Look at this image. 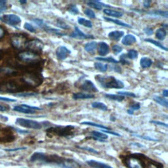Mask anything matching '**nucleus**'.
I'll return each instance as SVG.
<instances>
[{
    "mask_svg": "<svg viewBox=\"0 0 168 168\" xmlns=\"http://www.w3.org/2000/svg\"><path fill=\"white\" fill-rule=\"evenodd\" d=\"M32 162H41L44 164H53L63 168H80V165L70 159L60 157L57 155H46L42 152L33 153L30 158Z\"/></svg>",
    "mask_w": 168,
    "mask_h": 168,
    "instance_id": "1",
    "label": "nucleus"
},
{
    "mask_svg": "<svg viewBox=\"0 0 168 168\" xmlns=\"http://www.w3.org/2000/svg\"><path fill=\"white\" fill-rule=\"evenodd\" d=\"M123 162L128 168H164L161 163L139 153L126 156L123 159Z\"/></svg>",
    "mask_w": 168,
    "mask_h": 168,
    "instance_id": "2",
    "label": "nucleus"
},
{
    "mask_svg": "<svg viewBox=\"0 0 168 168\" xmlns=\"http://www.w3.org/2000/svg\"><path fill=\"white\" fill-rule=\"evenodd\" d=\"M95 79L101 87L105 89H122L124 88V84L121 80H119L114 76L97 75Z\"/></svg>",
    "mask_w": 168,
    "mask_h": 168,
    "instance_id": "3",
    "label": "nucleus"
},
{
    "mask_svg": "<svg viewBox=\"0 0 168 168\" xmlns=\"http://www.w3.org/2000/svg\"><path fill=\"white\" fill-rule=\"evenodd\" d=\"M74 129V127L72 126H58L56 127H51L47 130V132L53 133L54 135H59L61 137H67L70 136L72 134V132Z\"/></svg>",
    "mask_w": 168,
    "mask_h": 168,
    "instance_id": "4",
    "label": "nucleus"
},
{
    "mask_svg": "<svg viewBox=\"0 0 168 168\" xmlns=\"http://www.w3.org/2000/svg\"><path fill=\"white\" fill-rule=\"evenodd\" d=\"M16 124L21 127L33 129H40L42 128V124L40 122L31 119H28L25 118H17L16 119Z\"/></svg>",
    "mask_w": 168,
    "mask_h": 168,
    "instance_id": "5",
    "label": "nucleus"
},
{
    "mask_svg": "<svg viewBox=\"0 0 168 168\" xmlns=\"http://www.w3.org/2000/svg\"><path fill=\"white\" fill-rule=\"evenodd\" d=\"M18 58L26 63H32L39 60V57L32 52H22L18 55Z\"/></svg>",
    "mask_w": 168,
    "mask_h": 168,
    "instance_id": "6",
    "label": "nucleus"
},
{
    "mask_svg": "<svg viewBox=\"0 0 168 168\" xmlns=\"http://www.w3.org/2000/svg\"><path fill=\"white\" fill-rule=\"evenodd\" d=\"M36 110H41L40 108L36 107L29 106L28 104H20L15 106L13 108L14 111H16L20 113L27 114H33L36 113Z\"/></svg>",
    "mask_w": 168,
    "mask_h": 168,
    "instance_id": "7",
    "label": "nucleus"
},
{
    "mask_svg": "<svg viewBox=\"0 0 168 168\" xmlns=\"http://www.w3.org/2000/svg\"><path fill=\"white\" fill-rule=\"evenodd\" d=\"M26 37L22 35L17 34L11 37V44L16 49H22L26 46Z\"/></svg>",
    "mask_w": 168,
    "mask_h": 168,
    "instance_id": "8",
    "label": "nucleus"
},
{
    "mask_svg": "<svg viewBox=\"0 0 168 168\" xmlns=\"http://www.w3.org/2000/svg\"><path fill=\"white\" fill-rule=\"evenodd\" d=\"M2 20L4 22L13 26H17L21 22V18L17 15H14V14L4 15L2 18Z\"/></svg>",
    "mask_w": 168,
    "mask_h": 168,
    "instance_id": "9",
    "label": "nucleus"
},
{
    "mask_svg": "<svg viewBox=\"0 0 168 168\" xmlns=\"http://www.w3.org/2000/svg\"><path fill=\"white\" fill-rule=\"evenodd\" d=\"M25 47L31 51H39L42 50L43 47H44V44H43V43L40 40H33L27 42Z\"/></svg>",
    "mask_w": 168,
    "mask_h": 168,
    "instance_id": "10",
    "label": "nucleus"
},
{
    "mask_svg": "<svg viewBox=\"0 0 168 168\" xmlns=\"http://www.w3.org/2000/svg\"><path fill=\"white\" fill-rule=\"evenodd\" d=\"M75 30L70 35V37L75 38V39H79V40H87V39H93L94 37L93 36L91 35H88L85 34L83 32H81V30L79 28L75 26Z\"/></svg>",
    "mask_w": 168,
    "mask_h": 168,
    "instance_id": "11",
    "label": "nucleus"
},
{
    "mask_svg": "<svg viewBox=\"0 0 168 168\" xmlns=\"http://www.w3.org/2000/svg\"><path fill=\"white\" fill-rule=\"evenodd\" d=\"M80 88L86 92H98L99 90L92 81L86 80L80 86Z\"/></svg>",
    "mask_w": 168,
    "mask_h": 168,
    "instance_id": "12",
    "label": "nucleus"
},
{
    "mask_svg": "<svg viewBox=\"0 0 168 168\" xmlns=\"http://www.w3.org/2000/svg\"><path fill=\"white\" fill-rule=\"evenodd\" d=\"M71 51L65 46H60L56 51L57 59L59 60H64L70 54Z\"/></svg>",
    "mask_w": 168,
    "mask_h": 168,
    "instance_id": "13",
    "label": "nucleus"
},
{
    "mask_svg": "<svg viewBox=\"0 0 168 168\" xmlns=\"http://www.w3.org/2000/svg\"><path fill=\"white\" fill-rule=\"evenodd\" d=\"M136 41L137 40L135 36H133L132 34H127L123 37V39L122 40V44L123 45L129 46L133 45V44H135Z\"/></svg>",
    "mask_w": 168,
    "mask_h": 168,
    "instance_id": "14",
    "label": "nucleus"
},
{
    "mask_svg": "<svg viewBox=\"0 0 168 168\" xmlns=\"http://www.w3.org/2000/svg\"><path fill=\"white\" fill-rule=\"evenodd\" d=\"M87 164L92 168H113L103 162H99L95 160H88L86 162Z\"/></svg>",
    "mask_w": 168,
    "mask_h": 168,
    "instance_id": "15",
    "label": "nucleus"
},
{
    "mask_svg": "<svg viewBox=\"0 0 168 168\" xmlns=\"http://www.w3.org/2000/svg\"><path fill=\"white\" fill-rule=\"evenodd\" d=\"M110 48L107 44L105 42L101 41L99 43V54L100 56H106L108 54Z\"/></svg>",
    "mask_w": 168,
    "mask_h": 168,
    "instance_id": "16",
    "label": "nucleus"
},
{
    "mask_svg": "<svg viewBox=\"0 0 168 168\" xmlns=\"http://www.w3.org/2000/svg\"><path fill=\"white\" fill-rule=\"evenodd\" d=\"M91 134H92V135L94 139H95V140H97V141H99L104 142L105 139H108V135L102 132L93 131L91 133Z\"/></svg>",
    "mask_w": 168,
    "mask_h": 168,
    "instance_id": "17",
    "label": "nucleus"
},
{
    "mask_svg": "<svg viewBox=\"0 0 168 168\" xmlns=\"http://www.w3.org/2000/svg\"><path fill=\"white\" fill-rule=\"evenodd\" d=\"M103 12H104V14H106L107 15H108V16H110V17H116V18L122 17L123 16V13L122 12L112 10V9H104Z\"/></svg>",
    "mask_w": 168,
    "mask_h": 168,
    "instance_id": "18",
    "label": "nucleus"
},
{
    "mask_svg": "<svg viewBox=\"0 0 168 168\" xmlns=\"http://www.w3.org/2000/svg\"><path fill=\"white\" fill-rule=\"evenodd\" d=\"M73 99L75 100L78 99H88L95 98V95L92 94H88L84 93H77L73 95Z\"/></svg>",
    "mask_w": 168,
    "mask_h": 168,
    "instance_id": "19",
    "label": "nucleus"
},
{
    "mask_svg": "<svg viewBox=\"0 0 168 168\" xmlns=\"http://www.w3.org/2000/svg\"><path fill=\"white\" fill-rule=\"evenodd\" d=\"M123 35H124V32H123V31L116 30V31L110 32L108 33V37H109L111 40L118 41V40H119V39H120V38H121Z\"/></svg>",
    "mask_w": 168,
    "mask_h": 168,
    "instance_id": "20",
    "label": "nucleus"
},
{
    "mask_svg": "<svg viewBox=\"0 0 168 168\" xmlns=\"http://www.w3.org/2000/svg\"><path fill=\"white\" fill-rule=\"evenodd\" d=\"M87 5L91 7L97 9V10H101L103 6H107L106 5L104 6V4L99 1H89L87 2Z\"/></svg>",
    "mask_w": 168,
    "mask_h": 168,
    "instance_id": "21",
    "label": "nucleus"
},
{
    "mask_svg": "<svg viewBox=\"0 0 168 168\" xmlns=\"http://www.w3.org/2000/svg\"><path fill=\"white\" fill-rule=\"evenodd\" d=\"M97 43L96 41H91L87 43L84 46L85 50L88 53H94L97 47Z\"/></svg>",
    "mask_w": 168,
    "mask_h": 168,
    "instance_id": "22",
    "label": "nucleus"
},
{
    "mask_svg": "<svg viewBox=\"0 0 168 168\" xmlns=\"http://www.w3.org/2000/svg\"><path fill=\"white\" fill-rule=\"evenodd\" d=\"M103 18L104 19L105 21H107L108 22H113L114 24H116V25H119L121 26H123V27H127V28H131V26L128 25V24L127 23H125V22H123L120 21L119 20H117V19H114V18H108V17H103Z\"/></svg>",
    "mask_w": 168,
    "mask_h": 168,
    "instance_id": "23",
    "label": "nucleus"
},
{
    "mask_svg": "<svg viewBox=\"0 0 168 168\" xmlns=\"http://www.w3.org/2000/svg\"><path fill=\"white\" fill-rule=\"evenodd\" d=\"M140 64L143 68H149L152 64V61L148 57H143L140 60Z\"/></svg>",
    "mask_w": 168,
    "mask_h": 168,
    "instance_id": "24",
    "label": "nucleus"
},
{
    "mask_svg": "<svg viewBox=\"0 0 168 168\" xmlns=\"http://www.w3.org/2000/svg\"><path fill=\"white\" fill-rule=\"evenodd\" d=\"M167 35V32L164 28H160L156 32V37L159 40H164Z\"/></svg>",
    "mask_w": 168,
    "mask_h": 168,
    "instance_id": "25",
    "label": "nucleus"
},
{
    "mask_svg": "<svg viewBox=\"0 0 168 168\" xmlns=\"http://www.w3.org/2000/svg\"><path fill=\"white\" fill-rule=\"evenodd\" d=\"M104 97L112 100H116V101L121 102L124 99V97L119 95H114V94H104Z\"/></svg>",
    "mask_w": 168,
    "mask_h": 168,
    "instance_id": "26",
    "label": "nucleus"
},
{
    "mask_svg": "<svg viewBox=\"0 0 168 168\" xmlns=\"http://www.w3.org/2000/svg\"><path fill=\"white\" fill-rule=\"evenodd\" d=\"M153 99L156 103L160 104L161 106L165 107L166 108L168 107V103L167 99L162 98L161 97H158V96H154Z\"/></svg>",
    "mask_w": 168,
    "mask_h": 168,
    "instance_id": "27",
    "label": "nucleus"
},
{
    "mask_svg": "<svg viewBox=\"0 0 168 168\" xmlns=\"http://www.w3.org/2000/svg\"><path fill=\"white\" fill-rule=\"evenodd\" d=\"M78 22L80 24V25L84 26L87 28H92L93 27V24L92 21H90L89 20H87V19L84 18H79L78 19Z\"/></svg>",
    "mask_w": 168,
    "mask_h": 168,
    "instance_id": "28",
    "label": "nucleus"
},
{
    "mask_svg": "<svg viewBox=\"0 0 168 168\" xmlns=\"http://www.w3.org/2000/svg\"><path fill=\"white\" fill-rule=\"evenodd\" d=\"M95 68L97 70L102 72H105L108 70V64H103L100 62H95L94 64Z\"/></svg>",
    "mask_w": 168,
    "mask_h": 168,
    "instance_id": "29",
    "label": "nucleus"
},
{
    "mask_svg": "<svg viewBox=\"0 0 168 168\" xmlns=\"http://www.w3.org/2000/svg\"><path fill=\"white\" fill-rule=\"evenodd\" d=\"M92 107L94 108H97L99 110H103V111H107L108 107L105 104L100 102H94L92 103Z\"/></svg>",
    "mask_w": 168,
    "mask_h": 168,
    "instance_id": "30",
    "label": "nucleus"
},
{
    "mask_svg": "<svg viewBox=\"0 0 168 168\" xmlns=\"http://www.w3.org/2000/svg\"><path fill=\"white\" fill-rule=\"evenodd\" d=\"M96 60L100 61H104L107 62H110V63H115L117 64L118 63V61L116 59H114L113 57H96Z\"/></svg>",
    "mask_w": 168,
    "mask_h": 168,
    "instance_id": "31",
    "label": "nucleus"
},
{
    "mask_svg": "<svg viewBox=\"0 0 168 168\" xmlns=\"http://www.w3.org/2000/svg\"><path fill=\"white\" fill-rule=\"evenodd\" d=\"M145 41H147V42H149V43H150V44H154L155 46H156L158 47H160V49H162L163 50L167 51V47H166L164 45H163L160 42H158V41H157L156 40H154L152 39H145Z\"/></svg>",
    "mask_w": 168,
    "mask_h": 168,
    "instance_id": "32",
    "label": "nucleus"
},
{
    "mask_svg": "<svg viewBox=\"0 0 168 168\" xmlns=\"http://www.w3.org/2000/svg\"><path fill=\"white\" fill-rule=\"evenodd\" d=\"M151 15H156V16H160L162 17L167 18L168 17V13L167 11H161V10H158V11H154L150 13H149Z\"/></svg>",
    "mask_w": 168,
    "mask_h": 168,
    "instance_id": "33",
    "label": "nucleus"
},
{
    "mask_svg": "<svg viewBox=\"0 0 168 168\" xmlns=\"http://www.w3.org/2000/svg\"><path fill=\"white\" fill-rule=\"evenodd\" d=\"M81 124L83 125H88V126H93V127H99V128H102V129H107V130H108L109 128L104 126H103V125H100V124H97V123H93V122H82L81 123Z\"/></svg>",
    "mask_w": 168,
    "mask_h": 168,
    "instance_id": "34",
    "label": "nucleus"
},
{
    "mask_svg": "<svg viewBox=\"0 0 168 168\" xmlns=\"http://www.w3.org/2000/svg\"><path fill=\"white\" fill-rule=\"evenodd\" d=\"M138 57V52L136 50L130 49L129 50L127 54V57L130 59H135Z\"/></svg>",
    "mask_w": 168,
    "mask_h": 168,
    "instance_id": "35",
    "label": "nucleus"
},
{
    "mask_svg": "<svg viewBox=\"0 0 168 168\" xmlns=\"http://www.w3.org/2000/svg\"><path fill=\"white\" fill-rule=\"evenodd\" d=\"M32 21L34 22L36 25H37L38 26L43 28V29H44V28L47 26L46 24L44 22V21L41 20V19H39V18H34L33 19Z\"/></svg>",
    "mask_w": 168,
    "mask_h": 168,
    "instance_id": "36",
    "label": "nucleus"
},
{
    "mask_svg": "<svg viewBox=\"0 0 168 168\" xmlns=\"http://www.w3.org/2000/svg\"><path fill=\"white\" fill-rule=\"evenodd\" d=\"M68 11L72 15H78L79 13V10L76 5H70L68 9Z\"/></svg>",
    "mask_w": 168,
    "mask_h": 168,
    "instance_id": "37",
    "label": "nucleus"
},
{
    "mask_svg": "<svg viewBox=\"0 0 168 168\" xmlns=\"http://www.w3.org/2000/svg\"><path fill=\"white\" fill-rule=\"evenodd\" d=\"M84 12L85 15H87L88 17H89L90 18H95V17H96L95 12L93 11H92V9H85L84 11Z\"/></svg>",
    "mask_w": 168,
    "mask_h": 168,
    "instance_id": "38",
    "label": "nucleus"
},
{
    "mask_svg": "<svg viewBox=\"0 0 168 168\" xmlns=\"http://www.w3.org/2000/svg\"><path fill=\"white\" fill-rule=\"evenodd\" d=\"M112 51L114 52V55H118L119 53H121L123 50V48L118 45H114L112 47Z\"/></svg>",
    "mask_w": 168,
    "mask_h": 168,
    "instance_id": "39",
    "label": "nucleus"
},
{
    "mask_svg": "<svg viewBox=\"0 0 168 168\" xmlns=\"http://www.w3.org/2000/svg\"><path fill=\"white\" fill-rule=\"evenodd\" d=\"M127 57L126 54H122L120 57H119V59H120V62L122 64H130V62L127 61Z\"/></svg>",
    "mask_w": 168,
    "mask_h": 168,
    "instance_id": "40",
    "label": "nucleus"
},
{
    "mask_svg": "<svg viewBox=\"0 0 168 168\" xmlns=\"http://www.w3.org/2000/svg\"><path fill=\"white\" fill-rule=\"evenodd\" d=\"M24 27H25V29L28 31H29L30 32H36V29L35 28L33 27L32 25H30V24L28 23V22H26L25 24V25H24Z\"/></svg>",
    "mask_w": 168,
    "mask_h": 168,
    "instance_id": "41",
    "label": "nucleus"
},
{
    "mask_svg": "<svg viewBox=\"0 0 168 168\" xmlns=\"http://www.w3.org/2000/svg\"><path fill=\"white\" fill-rule=\"evenodd\" d=\"M118 93L119 95H122V96H128V97H136L137 95L133 93H131V92H118Z\"/></svg>",
    "mask_w": 168,
    "mask_h": 168,
    "instance_id": "42",
    "label": "nucleus"
},
{
    "mask_svg": "<svg viewBox=\"0 0 168 168\" xmlns=\"http://www.w3.org/2000/svg\"><path fill=\"white\" fill-rule=\"evenodd\" d=\"M57 25L58 26L61 27L62 29H69L70 27L68 25L64 22V21H57Z\"/></svg>",
    "mask_w": 168,
    "mask_h": 168,
    "instance_id": "43",
    "label": "nucleus"
},
{
    "mask_svg": "<svg viewBox=\"0 0 168 168\" xmlns=\"http://www.w3.org/2000/svg\"><path fill=\"white\" fill-rule=\"evenodd\" d=\"M37 93H19L17 95H15V96L20 97H32V96H35Z\"/></svg>",
    "mask_w": 168,
    "mask_h": 168,
    "instance_id": "44",
    "label": "nucleus"
},
{
    "mask_svg": "<svg viewBox=\"0 0 168 168\" xmlns=\"http://www.w3.org/2000/svg\"><path fill=\"white\" fill-rule=\"evenodd\" d=\"M6 1H0V12L6 11L7 9V6L6 5Z\"/></svg>",
    "mask_w": 168,
    "mask_h": 168,
    "instance_id": "45",
    "label": "nucleus"
},
{
    "mask_svg": "<svg viewBox=\"0 0 168 168\" xmlns=\"http://www.w3.org/2000/svg\"><path fill=\"white\" fill-rule=\"evenodd\" d=\"M144 32H145V33L147 35L151 36L153 33V29L150 27H147L145 28V29H144Z\"/></svg>",
    "mask_w": 168,
    "mask_h": 168,
    "instance_id": "46",
    "label": "nucleus"
},
{
    "mask_svg": "<svg viewBox=\"0 0 168 168\" xmlns=\"http://www.w3.org/2000/svg\"><path fill=\"white\" fill-rule=\"evenodd\" d=\"M78 148H81V149H84V150H88V151H89L90 152H93V153H95V154H99V152L95 150V149H93V148H87V147H78Z\"/></svg>",
    "mask_w": 168,
    "mask_h": 168,
    "instance_id": "47",
    "label": "nucleus"
},
{
    "mask_svg": "<svg viewBox=\"0 0 168 168\" xmlns=\"http://www.w3.org/2000/svg\"><path fill=\"white\" fill-rule=\"evenodd\" d=\"M141 108V105L139 103H136V104H134L133 105H131V106H130V109H131L132 110H133V111H135V110H137L139 109H140Z\"/></svg>",
    "mask_w": 168,
    "mask_h": 168,
    "instance_id": "48",
    "label": "nucleus"
},
{
    "mask_svg": "<svg viewBox=\"0 0 168 168\" xmlns=\"http://www.w3.org/2000/svg\"><path fill=\"white\" fill-rule=\"evenodd\" d=\"M0 100H3V101H6V102H12V103L17 101L15 99H12L2 97H0Z\"/></svg>",
    "mask_w": 168,
    "mask_h": 168,
    "instance_id": "49",
    "label": "nucleus"
},
{
    "mask_svg": "<svg viewBox=\"0 0 168 168\" xmlns=\"http://www.w3.org/2000/svg\"><path fill=\"white\" fill-rule=\"evenodd\" d=\"M151 1H149V0H147V1H145L143 3V6L146 9H148L150 8L151 6Z\"/></svg>",
    "mask_w": 168,
    "mask_h": 168,
    "instance_id": "50",
    "label": "nucleus"
},
{
    "mask_svg": "<svg viewBox=\"0 0 168 168\" xmlns=\"http://www.w3.org/2000/svg\"><path fill=\"white\" fill-rule=\"evenodd\" d=\"M151 123H154V124H156V125H159V126H164L166 127H167L168 126L167 124L165 123H163V122H158V121H151L150 122Z\"/></svg>",
    "mask_w": 168,
    "mask_h": 168,
    "instance_id": "51",
    "label": "nucleus"
},
{
    "mask_svg": "<svg viewBox=\"0 0 168 168\" xmlns=\"http://www.w3.org/2000/svg\"><path fill=\"white\" fill-rule=\"evenodd\" d=\"M9 109V107L6 106V105L0 104V111H7Z\"/></svg>",
    "mask_w": 168,
    "mask_h": 168,
    "instance_id": "52",
    "label": "nucleus"
},
{
    "mask_svg": "<svg viewBox=\"0 0 168 168\" xmlns=\"http://www.w3.org/2000/svg\"><path fill=\"white\" fill-rule=\"evenodd\" d=\"M5 34H6V30H4V28L3 27L0 26V39L3 38Z\"/></svg>",
    "mask_w": 168,
    "mask_h": 168,
    "instance_id": "53",
    "label": "nucleus"
},
{
    "mask_svg": "<svg viewBox=\"0 0 168 168\" xmlns=\"http://www.w3.org/2000/svg\"><path fill=\"white\" fill-rule=\"evenodd\" d=\"M139 137H141V138L144 139H146V140H148V141H157V140H155V139H152V138H150L149 137H145V136H139Z\"/></svg>",
    "mask_w": 168,
    "mask_h": 168,
    "instance_id": "54",
    "label": "nucleus"
},
{
    "mask_svg": "<svg viewBox=\"0 0 168 168\" xmlns=\"http://www.w3.org/2000/svg\"><path fill=\"white\" fill-rule=\"evenodd\" d=\"M23 149H26V148H15V149H7V151H15V150H23Z\"/></svg>",
    "mask_w": 168,
    "mask_h": 168,
    "instance_id": "55",
    "label": "nucleus"
},
{
    "mask_svg": "<svg viewBox=\"0 0 168 168\" xmlns=\"http://www.w3.org/2000/svg\"><path fill=\"white\" fill-rule=\"evenodd\" d=\"M114 70L116 71V72H121L120 67L118 66H116L114 67Z\"/></svg>",
    "mask_w": 168,
    "mask_h": 168,
    "instance_id": "56",
    "label": "nucleus"
},
{
    "mask_svg": "<svg viewBox=\"0 0 168 168\" xmlns=\"http://www.w3.org/2000/svg\"><path fill=\"white\" fill-rule=\"evenodd\" d=\"M162 93H163V96H164V97H167L168 96V92H167V89H164V91H163Z\"/></svg>",
    "mask_w": 168,
    "mask_h": 168,
    "instance_id": "57",
    "label": "nucleus"
},
{
    "mask_svg": "<svg viewBox=\"0 0 168 168\" xmlns=\"http://www.w3.org/2000/svg\"><path fill=\"white\" fill-rule=\"evenodd\" d=\"M133 112H134L133 110H131V109H130V108H129V109H128V110H127V113H128L129 114L132 115V114H133Z\"/></svg>",
    "mask_w": 168,
    "mask_h": 168,
    "instance_id": "58",
    "label": "nucleus"
},
{
    "mask_svg": "<svg viewBox=\"0 0 168 168\" xmlns=\"http://www.w3.org/2000/svg\"><path fill=\"white\" fill-rule=\"evenodd\" d=\"M19 2H20L22 4H26L27 3L26 1H19Z\"/></svg>",
    "mask_w": 168,
    "mask_h": 168,
    "instance_id": "59",
    "label": "nucleus"
}]
</instances>
